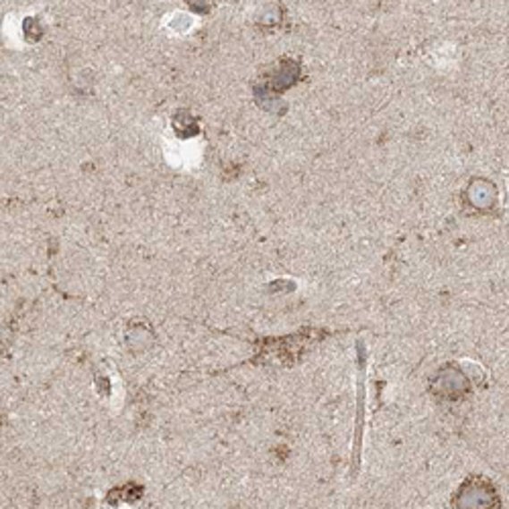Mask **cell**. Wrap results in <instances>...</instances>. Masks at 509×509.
Listing matches in <instances>:
<instances>
[{
  "instance_id": "cell-1",
  "label": "cell",
  "mask_w": 509,
  "mask_h": 509,
  "mask_svg": "<svg viewBox=\"0 0 509 509\" xmlns=\"http://www.w3.org/2000/svg\"><path fill=\"white\" fill-rule=\"evenodd\" d=\"M469 198L477 208H489L496 202V188L489 182H473V186L469 188Z\"/></svg>"
},
{
  "instance_id": "cell-2",
  "label": "cell",
  "mask_w": 509,
  "mask_h": 509,
  "mask_svg": "<svg viewBox=\"0 0 509 509\" xmlns=\"http://www.w3.org/2000/svg\"><path fill=\"white\" fill-rule=\"evenodd\" d=\"M365 365L361 363V383H359V420H357V445H355V462H359V450H361V414H363V402H365V381H363Z\"/></svg>"
}]
</instances>
